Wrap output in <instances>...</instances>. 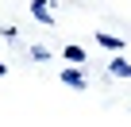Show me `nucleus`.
I'll list each match as a JSON object with an SVG mask.
<instances>
[{
  "label": "nucleus",
  "instance_id": "2",
  "mask_svg": "<svg viewBox=\"0 0 131 127\" xmlns=\"http://www.w3.org/2000/svg\"><path fill=\"white\" fill-rule=\"evenodd\" d=\"M31 16L39 19V23H54V12H50V0H31Z\"/></svg>",
  "mask_w": 131,
  "mask_h": 127
},
{
  "label": "nucleus",
  "instance_id": "1",
  "mask_svg": "<svg viewBox=\"0 0 131 127\" xmlns=\"http://www.w3.org/2000/svg\"><path fill=\"white\" fill-rule=\"evenodd\" d=\"M62 81L70 85V89H85V85H89L85 70H77V66H66V70H62Z\"/></svg>",
  "mask_w": 131,
  "mask_h": 127
},
{
  "label": "nucleus",
  "instance_id": "4",
  "mask_svg": "<svg viewBox=\"0 0 131 127\" xmlns=\"http://www.w3.org/2000/svg\"><path fill=\"white\" fill-rule=\"evenodd\" d=\"M108 73H112V77H131V62L116 54V58H112V66H108Z\"/></svg>",
  "mask_w": 131,
  "mask_h": 127
},
{
  "label": "nucleus",
  "instance_id": "6",
  "mask_svg": "<svg viewBox=\"0 0 131 127\" xmlns=\"http://www.w3.org/2000/svg\"><path fill=\"white\" fill-rule=\"evenodd\" d=\"M31 58H35V62H46L50 50H46V46H31Z\"/></svg>",
  "mask_w": 131,
  "mask_h": 127
},
{
  "label": "nucleus",
  "instance_id": "5",
  "mask_svg": "<svg viewBox=\"0 0 131 127\" xmlns=\"http://www.w3.org/2000/svg\"><path fill=\"white\" fill-rule=\"evenodd\" d=\"M66 62H70V66H81V62H85V46L70 42V46H66Z\"/></svg>",
  "mask_w": 131,
  "mask_h": 127
},
{
  "label": "nucleus",
  "instance_id": "7",
  "mask_svg": "<svg viewBox=\"0 0 131 127\" xmlns=\"http://www.w3.org/2000/svg\"><path fill=\"white\" fill-rule=\"evenodd\" d=\"M4 73H8V66H4V62H0V77H4Z\"/></svg>",
  "mask_w": 131,
  "mask_h": 127
},
{
  "label": "nucleus",
  "instance_id": "3",
  "mask_svg": "<svg viewBox=\"0 0 131 127\" xmlns=\"http://www.w3.org/2000/svg\"><path fill=\"white\" fill-rule=\"evenodd\" d=\"M96 42H100L104 50H112V54H119V50L127 46V42H123L119 35H108V31H96Z\"/></svg>",
  "mask_w": 131,
  "mask_h": 127
}]
</instances>
